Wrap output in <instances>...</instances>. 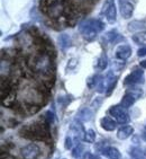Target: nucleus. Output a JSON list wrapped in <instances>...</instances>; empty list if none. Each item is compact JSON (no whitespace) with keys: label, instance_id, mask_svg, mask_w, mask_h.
<instances>
[{"label":"nucleus","instance_id":"obj_28","mask_svg":"<svg viewBox=\"0 0 146 159\" xmlns=\"http://www.w3.org/2000/svg\"><path fill=\"white\" fill-rule=\"evenodd\" d=\"M140 67H142V68H146V60H144V61L140 62Z\"/></svg>","mask_w":146,"mask_h":159},{"label":"nucleus","instance_id":"obj_18","mask_svg":"<svg viewBox=\"0 0 146 159\" xmlns=\"http://www.w3.org/2000/svg\"><path fill=\"white\" fill-rule=\"evenodd\" d=\"M119 37V34L117 33L116 30H113V31H109L108 33L105 34L104 36V41L107 43H114L116 42V40Z\"/></svg>","mask_w":146,"mask_h":159},{"label":"nucleus","instance_id":"obj_23","mask_svg":"<svg viewBox=\"0 0 146 159\" xmlns=\"http://www.w3.org/2000/svg\"><path fill=\"white\" fill-rule=\"evenodd\" d=\"M127 92L131 93V95H134L136 98H140V96H142V94H143V90H142L140 88H138V87H131Z\"/></svg>","mask_w":146,"mask_h":159},{"label":"nucleus","instance_id":"obj_6","mask_svg":"<svg viewBox=\"0 0 146 159\" xmlns=\"http://www.w3.org/2000/svg\"><path fill=\"white\" fill-rule=\"evenodd\" d=\"M101 15L106 16L107 20L110 24H114L116 21L117 17V11H116V6L114 0H106L102 5V9H101Z\"/></svg>","mask_w":146,"mask_h":159},{"label":"nucleus","instance_id":"obj_14","mask_svg":"<svg viewBox=\"0 0 146 159\" xmlns=\"http://www.w3.org/2000/svg\"><path fill=\"white\" fill-rule=\"evenodd\" d=\"M137 98L135 97L134 95H131V93H126L125 95L122 96V102H120V105H122V107H125L126 110L127 108H129V107H131L133 105H134V103L136 102Z\"/></svg>","mask_w":146,"mask_h":159},{"label":"nucleus","instance_id":"obj_11","mask_svg":"<svg viewBox=\"0 0 146 159\" xmlns=\"http://www.w3.org/2000/svg\"><path fill=\"white\" fill-rule=\"evenodd\" d=\"M100 124L102 126V129H105L106 131H114L116 128H117V121L114 120V117H109V116H105L101 119Z\"/></svg>","mask_w":146,"mask_h":159},{"label":"nucleus","instance_id":"obj_24","mask_svg":"<svg viewBox=\"0 0 146 159\" xmlns=\"http://www.w3.org/2000/svg\"><path fill=\"white\" fill-rule=\"evenodd\" d=\"M44 120H45L49 124H52V123L54 122V120H55L54 113H53V112H51V111H47V112L45 113V115H44Z\"/></svg>","mask_w":146,"mask_h":159},{"label":"nucleus","instance_id":"obj_3","mask_svg":"<svg viewBox=\"0 0 146 159\" xmlns=\"http://www.w3.org/2000/svg\"><path fill=\"white\" fill-rule=\"evenodd\" d=\"M49 123L44 120V122H36L25 126L20 130V135L24 138L33 140H46L49 138Z\"/></svg>","mask_w":146,"mask_h":159},{"label":"nucleus","instance_id":"obj_19","mask_svg":"<svg viewBox=\"0 0 146 159\" xmlns=\"http://www.w3.org/2000/svg\"><path fill=\"white\" fill-rule=\"evenodd\" d=\"M58 42H60V45H61V48L63 50L67 49V48L71 46V39L67 34H63V35H61V36L58 37Z\"/></svg>","mask_w":146,"mask_h":159},{"label":"nucleus","instance_id":"obj_16","mask_svg":"<svg viewBox=\"0 0 146 159\" xmlns=\"http://www.w3.org/2000/svg\"><path fill=\"white\" fill-rule=\"evenodd\" d=\"M129 155L134 159H143L146 157V152L145 150L142 149L140 147H134L129 150Z\"/></svg>","mask_w":146,"mask_h":159},{"label":"nucleus","instance_id":"obj_25","mask_svg":"<svg viewBox=\"0 0 146 159\" xmlns=\"http://www.w3.org/2000/svg\"><path fill=\"white\" fill-rule=\"evenodd\" d=\"M73 146V142H72V139L70 138V137H67L65 138V143H64V147H65V149H71Z\"/></svg>","mask_w":146,"mask_h":159},{"label":"nucleus","instance_id":"obj_8","mask_svg":"<svg viewBox=\"0 0 146 159\" xmlns=\"http://www.w3.org/2000/svg\"><path fill=\"white\" fill-rule=\"evenodd\" d=\"M40 155L41 149L35 143H29L21 149V156L24 159H37Z\"/></svg>","mask_w":146,"mask_h":159},{"label":"nucleus","instance_id":"obj_21","mask_svg":"<svg viewBox=\"0 0 146 159\" xmlns=\"http://www.w3.org/2000/svg\"><path fill=\"white\" fill-rule=\"evenodd\" d=\"M107 66H108V58H107L106 54H102L100 58H99V60H98L97 67H98V69H100V70H105L107 68Z\"/></svg>","mask_w":146,"mask_h":159},{"label":"nucleus","instance_id":"obj_4","mask_svg":"<svg viewBox=\"0 0 146 159\" xmlns=\"http://www.w3.org/2000/svg\"><path fill=\"white\" fill-rule=\"evenodd\" d=\"M105 27H106V25L100 19L89 18L83 20L79 25V31L83 39H85L87 41H92L97 37L98 34L104 31Z\"/></svg>","mask_w":146,"mask_h":159},{"label":"nucleus","instance_id":"obj_13","mask_svg":"<svg viewBox=\"0 0 146 159\" xmlns=\"http://www.w3.org/2000/svg\"><path fill=\"white\" fill-rule=\"evenodd\" d=\"M104 156H106L109 159H120V152L119 150L115 147H106L101 151Z\"/></svg>","mask_w":146,"mask_h":159},{"label":"nucleus","instance_id":"obj_26","mask_svg":"<svg viewBox=\"0 0 146 159\" xmlns=\"http://www.w3.org/2000/svg\"><path fill=\"white\" fill-rule=\"evenodd\" d=\"M137 55H138V57H145L146 55V46L140 48V49L137 51Z\"/></svg>","mask_w":146,"mask_h":159},{"label":"nucleus","instance_id":"obj_1","mask_svg":"<svg viewBox=\"0 0 146 159\" xmlns=\"http://www.w3.org/2000/svg\"><path fill=\"white\" fill-rule=\"evenodd\" d=\"M28 68L33 72L42 76L51 77V75L54 71L53 60L51 55L45 51H38L35 52L29 57L27 61Z\"/></svg>","mask_w":146,"mask_h":159},{"label":"nucleus","instance_id":"obj_17","mask_svg":"<svg viewBox=\"0 0 146 159\" xmlns=\"http://www.w3.org/2000/svg\"><path fill=\"white\" fill-rule=\"evenodd\" d=\"M133 41H134L136 44H142V45H146V32H137L136 34L133 35Z\"/></svg>","mask_w":146,"mask_h":159},{"label":"nucleus","instance_id":"obj_10","mask_svg":"<svg viewBox=\"0 0 146 159\" xmlns=\"http://www.w3.org/2000/svg\"><path fill=\"white\" fill-rule=\"evenodd\" d=\"M116 58L122 60V61H125L127 60L129 57L131 55V48L127 44H122V45H119L115 51Z\"/></svg>","mask_w":146,"mask_h":159},{"label":"nucleus","instance_id":"obj_5","mask_svg":"<svg viewBox=\"0 0 146 159\" xmlns=\"http://www.w3.org/2000/svg\"><path fill=\"white\" fill-rule=\"evenodd\" d=\"M109 114L114 119L117 121L119 124H126L129 122V114L126 111L125 107H122V105H115L109 108Z\"/></svg>","mask_w":146,"mask_h":159},{"label":"nucleus","instance_id":"obj_22","mask_svg":"<svg viewBox=\"0 0 146 159\" xmlns=\"http://www.w3.org/2000/svg\"><path fill=\"white\" fill-rule=\"evenodd\" d=\"M83 152H84V148H83V146L82 144H78V146L72 150V156L74 157V158H79V157L82 156Z\"/></svg>","mask_w":146,"mask_h":159},{"label":"nucleus","instance_id":"obj_20","mask_svg":"<svg viewBox=\"0 0 146 159\" xmlns=\"http://www.w3.org/2000/svg\"><path fill=\"white\" fill-rule=\"evenodd\" d=\"M83 140L85 142H88V143H93L94 141H96V132L93 130H87L84 132V134H83Z\"/></svg>","mask_w":146,"mask_h":159},{"label":"nucleus","instance_id":"obj_15","mask_svg":"<svg viewBox=\"0 0 146 159\" xmlns=\"http://www.w3.org/2000/svg\"><path fill=\"white\" fill-rule=\"evenodd\" d=\"M92 111L89 108V107H84L82 110H80V112L78 113V120L82 121V122H88L92 119Z\"/></svg>","mask_w":146,"mask_h":159},{"label":"nucleus","instance_id":"obj_9","mask_svg":"<svg viewBox=\"0 0 146 159\" xmlns=\"http://www.w3.org/2000/svg\"><path fill=\"white\" fill-rule=\"evenodd\" d=\"M119 1V10L120 14L125 19H129L134 12V3L131 0H118Z\"/></svg>","mask_w":146,"mask_h":159},{"label":"nucleus","instance_id":"obj_7","mask_svg":"<svg viewBox=\"0 0 146 159\" xmlns=\"http://www.w3.org/2000/svg\"><path fill=\"white\" fill-rule=\"evenodd\" d=\"M143 83H144V71L142 69H135L134 71H131V74L126 77L125 81H124L125 85H129V86H135Z\"/></svg>","mask_w":146,"mask_h":159},{"label":"nucleus","instance_id":"obj_27","mask_svg":"<svg viewBox=\"0 0 146 159\" xmlns=\"http://www.w3.org/2000/svg\"><path fill=\"white\" fill-rule=\"evenodd\" d=\"M89 159H100L98 156H96V155H89Z\"/></svg>","mask_w":146,"mask_h":159},{"label":"nucleus","instance_id":"obj_2","mask_svg":"<svg viewBox=\"0 0 146 159\" xmlns=\"http://www.w3.org/2000/svg\"><path fill=\"white\" fill-rule=\"evenodd\" d=\"M69 6V0H41L40 3V8L43 14L52 19L65 17Z\"/></svg>","mask_w":146,"mask_h":159},{"label":"nucleus","instance_id":"obj_12","mask_svg":"<svg viewBox=\"0 0 146 159\" xmlns=\"http://www.w3.org/2000/svg\"><path fill=\"white\" fill-rule=\"evenodd\" d=\"M133 133H134L133 126H131V125L122 126V128L118 130V132H117V138H118L119 140H126V139L129 138Z\"/></svg>","mask_w":146,"mask_h":159}]
</instances>
